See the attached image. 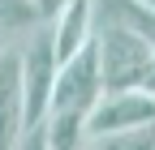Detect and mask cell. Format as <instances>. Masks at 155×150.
<instances>
[{
	"label": "cell",
	"mask_w": 155,
	"mask_h": 150,
	"mask_svg": "<svg viewBox=\"0 0 155 150\" xmlns=\"http://www.w3.org/2000/svg\"><path fill=\"white\" fill-rule=\"evenodd\" d=\"M30 5H35V13H39V22H52V17L61 13L65 0H30Z\"/></svg>",
	"instance_id": "9"
},
{
	"label": "cell",
	"mask_w": 155,
	"mask_h": 150,
	"mask_svg": "<svg viewBox=\"0 0 155 150\" xmlns=\"http://www.w3.org/2000/svg\"><path fill=\"white\" fill-rule=\"evenodd\" d=\"M138 86L155 95V56H151V64H147V73H142V82H138Z\"/></svg>",
	"instance_id": "10"
},
{
	"label": "cell",
	"mask_w": 155,
	"mask_h": 150,
	"mask_svg": "<svg viewBox=\"0 0 155 150\" xmlns=\"http://www.w3.org/2000/svg\"><path fill=\"white\" fill-rule=\"evenodd\" d=\"M56 64L61 60H56V47H52V30H48V22H39L22 39V111H26V129L43 124V116H48Z\"/></svg>",
	"instance_id": "3"
},
{
	"label": "cell",
	"mask_w": 155,
	"mask_h": 150,
	"mask_svg": "<svg viewBox=\"0 0 155 150\" xmlns=\"http://www.w3.org/2000/svg\"><path fill=\"white\" fill-rule=\"evenodd\" d=\"M134 124H155V95L142 86L129 90H104V99L91 107L86 116V137L116 133V129H134Z\"/></svg>",
	"instance_id": "4"
},
{
	"label": "cell",
	"mask_w": 155,
	"mask_h": 150,
	"mask_svg": "<svg viewBox=\"0 0 155 150\" xmlns=\"http://www.w3.org/2000/svg\"><path fill=\"white\" fill-rule=\"evenodd\" d=\"M95 60H99L104 90H129L142 82V73L155 56V43L129 26H95Z\"/></svg>",
	"instance_id": "1"
},
{
	"label": "cell",
	"mask_w": 155,
	"mask_h": 150,
	"mask_svg": "<svg viewBox=\"0 0 155 150\" xmlns=\"http://www.w3.org/2000/svg\"><path fill=\"white\" fill-rule=\"evenodd\" d=\"M86 150H155V124H134V129L86 137Z\"/></svg>",
	"instance_id": "7"
},
{
	"label": "cell",
	"mask_w": 155,
	"mask_h": 150,
	"mask_svg": "<svg viewBox=\"0 0 155 150\" xmlns=\"http://www.w3.org/2000/svg\"><path fill=\"white\" fill-rule=\"evenodd\" d=\"M26 133L22 111V43L0 47V150H13Z\"/></svg>",
	"instance_id": "5"
},
{
	"label": "cell",
	"mask_w": 155,
	"mask_h": 150,
	"mask_svg": "<svg viewBox=\"0 0 155 150\" xmlns=\"http://www.w3.org/2000/svg\"><path fill=\"white\" fill-rule=\"evenodd\" d=\"M99 99H104V77H99V60H95V43H86L69 60L56 64L48 116H82L86 120Z\"/></svg>",
	"instance_id": "2"
},
{
	"label": "cell",
	"mask_w": 155,
	"mask_h": 150,
	"mask_svg": "<svg viewBox=\"0 0 155 150\" xmlns=\"http://www.w3.org/2000/svg\"><path fill=\"white\" fill-rule=\"evenodd\" d=\"M13 150H48V137H43V124H30L22 137H17Z\"/></svg>",
	"instance_id": "8"
},
{
	"label": "cell",
	"mask_w": 155,
	"mask_h": 150,
	"mask_svg": "<svg viewBox=\"0 0 155 150\" xmlns=\"http://www.w3.org/2000/svg\"><path fill=\"white\" fill-rule=\"evenodd\" d=\"M48 30H52L56 60H69L78 47H86L95 39V5L91 0H65L61 13L48 22Z\"/></svg>",
	"instance_id": "6"
}]
</instances>
